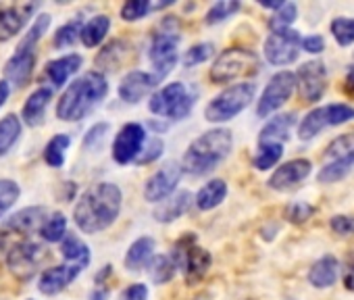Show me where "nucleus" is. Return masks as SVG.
Here are the masks:
<instances>
[{
    "mask_svg": "<svg viewBox=\"0 0 354 300\" xmlns=\"http://www.w3.org/2000/svg\"><path fill=\"white\" fill-rule=\"evenodd\" d=\"M123 194L115 184L100 182L82 194L73 209L75 225L84 234H98L115 223L121 211Z\"/></svg>",
    "mask_w": 354,
    "mask_h": 300,
    "instance_id": "f257e3e1",
    "label": "nucleus"
},
{
    "mask_svg": "<svg viewBox=\"0 0 354 300\" xmlns=\"http://www.w3.org/2000/svg\"><path fill=\"white\" fill-rule=\"evenodd\" d=\"M232 144H234V135L225 127L205 131L184 153V159H182L184 171H190L194 176H205L213 171L219 163H223L230 157Z\"/></svg>",
    "mask_w": 354,
    "mask_h": 300,
    "instance_id": "f03ea898",
    "label": "nucleus"
},
{
    "mask_svg": "<svg viewBox=\"0 0 354 300\" xmlns=\"http://www.w3.org/2000/svg\"><path fill=\"white\" fill-rule=\"evenodd\" d=\"M109 92L106 77L98 71H90L77 77L61 96L57 104V115L63 121H80L84 119L96 104L104 100Z\"/></svg>",
    "mask_w": 354,
    "mask_h": 300,
    "instance_id": "7ed1b4c3",
    "label": "nucleus"
},
{
    "mask_svg": "<svg viewBox=\"0 0 354 300\" xmlns=\"http://www.w3.org/2000/svg\"><path fill=\"white\" fill-rule=\"evenodd\" d=\"M177 44H180V26H177V19L167 17L156 30V34L152 36V44H150V61H152L156 84L162 82L175 67Z\"/></svg>",
    "mask_w": 354,
    "mask_h": 300,
    "instance_id": "20e7f679",
    "label": "nucleus"
},
{
    "mask_svg": "<svg viewBox=\"0 0 354 300\" xmlns=\"http://www.w3.org/2000/svg\"><path fill=\"white\" fill-rule=\"evenodd\" d=\"M171 259H173V263L177 267L184 271L186 281L190 285H196L198 281H203L205 275L211 269V263H213L211 252L205 250V248H201L196 244V236L192 232L186 234V236H182L180 240L175 242L173 252H171Z\"/></svg>",
    "mask_w": 354,
    "mask_h": 300,
    "instance_id": "39448f33",
    "label": "nucleus"
},
{
    "mask_svg": "<svg viewBox=\"0 0 354 300\" xmlns=\"http://www.w3.org/2000/svg\"><path fill=\"white\" fill-rule=\"evenodd\" d=\"M192 106H194V94L182 82L167 84L165 88L154 92L148 102L150 113H154L158 117L173 119V121L184 119L192 111Z\"/></svg>",
    "mask_w": 354,
    "mask_h": 300,
    "instance_id": "423d86ee",
    "label": "nucleus"
},
{
    "mask_svg": "<svg viewBox=\"0 0 354 300\" xmlns=\"http://www.w3.org/2000/svg\"><path fill=\"white\" fill-rule=\"evenodd\" d=\"M257 69H259V59L252 50L227 48L217 57L209 75L215 84H230L240 77L257 73Z\"/></svg>",
    "mask_w": 354,
    "mask_h": 300,
    "instance_id": "0eeeda50",
    "label": "nucleus"
},
{
    "mask_svg": "<svg viewBox=\"0 0 354 300\" xmlns=\"http://www.w3.org/2000/svg\"><path fill=\"white\" fill-rule=\"evenodd\" d=\"M254 92H257L254 84H236V86H230L227 90H223L219 96H215L209 102V106L205 111V117L211 123L230 121L236 115H240L254 100Z\"/></svg>",
    "mask_w": 354,
    "mask_h": 300,
    "instance_id": "6e6552de",
    "label": "nucleus"
},
{
    "mask_svg": "<svg viewBox=\"0 0 354 300\" xmlns=\"http://www.w3.org/2000/svg\"><path fill=\"white\" fill-rule=\"evenodd\" d=\"M352 119H354L352 106H348V104H325V106L310 111L302 119V123L298 127V135H300V140H313L325 127L342 125V123H348Z\"/></svg>",
    "mask_w": 354,
    "mask_h": 300,
    "instance_id": "1a4fd4ad",
    "label": "nucleus"
},
{
    "mask_svg": "<svg viewBox=\"0 0 354 300\" xmlns=\"http://www.w3.org/2000/svg\"><path fill=\"white\" fill-rule=\"evenodd\" d=\"M44 259H46L44 246L24 240V242H17L9 248L7 265H9V271L15 275V279L30 281L36 275V271L40 269Z\"/></svg>",
    "mask_w": 354,
    "mask_h": 300,
    "instance_id": "9d476101",
    "label": "nucleus"
},
{
    "mask_svg": "<svg viewBox=\"0 0 354 300\" xmlns=\"http://www.w3.org/2000/svg\"><path fill=\"white\" fill-rule=\"evenodd\" d=\"M296 84H298V79H296V75L292 71H279V73H275L269 79V84H267L261 100H259V106H257L259 117H269L271 113H275L277 109H281L290 100V96L294 94Z\"/></svg>",
    "mask_w": 354,
    "mask_h": 300,
    "instance_id": "9b49d317",
    "label": "nucleus"
},
{
    "mask_svg": "<svg viewBox=\"0 0 354 300\" xmlns=\"http://www.w3.org/2000/svg\"><path fill=\"white\" fill-rule=\"evenodd\" d=\"M302 38L294 30L271 32L265 42V57L271 65H290L298 59Z\"/></svg>",
    "mask_w": 354,
    "mask_h": 300,
    "instance_id": "f8f14e48",
    "label": "nucleus"
},
{
    "mask_svg": "<svg viewBox=\"0 0 354 300\" xmlns=\"http://www.w3.org/2000/svg\"><path fill=\"white\" fill-rule=\"evenodd\" d=\"M144 142H146V131L140 123L123 125L113 142V159L119 165H127V163L136 161L142 153Z\"/></svg>",
    "mask_w": 354,
    "mask_h": 300,
    "instance_id": "ddd939ff",
    "label": "nucleus"
},
{
    "mask_svg": "<svg viewBox=\"0 0 354 300\" xmlns=\"http://www.w3.org/2000/svg\"><path fill=\"white\" fill-rule=\"evenodd\" d=\"M298 86L304 102H319L327 90V69L321 61H308L298 69Z\"/></svg>",
    "mask_w": 354,
    "mask_h": 300,
    "instance_id": "4468645a",
    "label": "nucleus"
},
{
    "mask_svg": "<svg viewBox=\"0 0 354 300\" xmlns=\"http://www.w3.org/2000/svg\"><path fill=\"white\" fill-rule=\"evenodd\" d=\"M182 176H184V167L180 163H175V161L167 163L162 169H158L146 182V188H144L146 200L148 203H160V200H165L177 188V184H180Z\"/></svg>",
    "mask_w": 354,
    "mask_h": 300,
    "instance_id": "2eb2a0df",
    "label": "nucleus"
},
{
    "mask_svg": "<svg viewBox=\"0 0 354 300\" xmlns=\"http://www.w3.org/2000/svg\"><path fill=\"white\" fill-rule=\"evenodd\" d=\"M310 169H313V165H310L308 159H294V161L283 163V165L269 178L267 184H269V188L281 192V190H288V188H292V186L304 182V180L310 176Z\"/></svg>",
    "mask_w": 354,
    "mask_h": 300,
    "instance_id": "dca6fc26",
    "label": "nucleus"
},
{
    "mask_svg": "<svg viewBox=\"0 0 354 300\" xmlns=\"http://www.w3.org/2000/svg\"><path fill=\"white\" fill-rule=\"evenodd\" d=\"M84 265L77 263H67V265H59V267H50L40 275V283L38 290L46 296L59 294L61 290H65L80 273H82Z\"/></svg>",
    "mask_w": 354,
    "mask_h": 300,
    "instance_id": "f3484780",
    "label": "nucleus"
},
{
    "mask_svg": "<svg viewBox=\"0 0 354 300\" xmlns=\"http://www.w3.org/2000/svg\"><path fill=\"white\" fill-rule=\"evenodd\" d=\"M38 9L36 3H30V5H15V7H3L0 9V42H5V40H11L13 36H17L30 15Z\"/></svg>",
    "mask_w": 354,
    "mask_h": 300,
    "instance_id": "a211bd4d",
    "label": "nucleus"
},
{
    "mask_svg": "<svg viewBox=\"0 0 354 300\" xmlns=\"http://www.w3.org/2000/svg\"><path fill=\"white\" fill-rule=\"evenodd\" d=\"M156 86V79L154 75L146 73V71H129L121 84H119V96L125 100V102H140L144 96H148L152 92V88Z\"/></svg>",
    "mask_w": 354,
    "mask_h": 300,
    "instance_id": "6ab92c4d",
    "label": "nucleus"
},
{
    "mask_svg": "<svg viewBox=\"0 0 354 300\" xmlns=\"http://www.w3.org/2000/svg\"><path fill=\"white\" fill-rule=\"evenodd\" d=\"M34 63H36V53L34 50H17L7 67H5V77L7 82H11L15 88H24L34 71Z\"/></svg>",
    "mask_w": 354,
    "mask_h": 300,
    "instance_id": "aec40b11",
    "label": "nucleus"
},
{
    "mask_svg": "<svg viewBox=\"0 0 354 300\" xmlns=\"http://www.w3.org/2000/svg\"><path fill=\"white\" fill-rule=\"evenodd\" d=\"M46 209L44 207H30V209H24L19 213H15L7 223H5V229H11L13 234H19V236H28L36 229H42L44 221H46Z\"/></svg>",
    "mask_w": 354,
    "mask_h": 300,
    "instance_id": "412c9836",
    "label": "nucleus"
},
{
    "mask_svg": "<svg viewBox=\"0 0 354 300\" xmlns=\"http://www.w3.org/2000/svg\"><path fill=\"white\" fill-rule=\"evenodd\" d=\"M296 123V115L294 113H286V115H277L273 117L259 135V146L263 144H281L283 140L290 138V131Z\"/></svg>",
    "mask_w": 354,
    "mask_h": 300,
    "instance_id": "4be33fe9",
    "label": "nucleus"
},
{
    "mask_svg": "<svg viewBox=\"0 0 354 300\" xmlns=\"http://www.w3.org/2000/svg\"><path fill=\"white\" fill-rule=\"evenodd\" d=\"M190 207H192V194L190 192H177L175 196H171L169 200H162L156 207L154 219L158 223H171L175 219H180L184 213H188Z\"/></svg>",
    "mask_w": 354,
    "mask_h": 300,
    "instance_id": "5701e85b",
    "label": "nucleus"
},
{
    "mask_svg": "<svg viewBox=\"0 0 354 300\" xmlns=\"http://www.w3.org/2000/svg\"><path fill=\"white\" fill-rule=\"evenodd\" d=\"M82 67V57L80 55H67V57H61L57 61H50L46 65V77L50 79L53 86L61 88L73 73H77V69Z\"/></svg>",
    "mask_w": 354,
    "mask_h": 300,
    "instance_id": "b1692460",
    "label": "nucleus"
},
{
    "mask_svg": "<svg viewBox=\"0 0 354 300\" xmlns=\"http://www.w3.org/2000/svg\"><path fill=\"white\" fill-rule=\"evenodd\" d=\"M53 98V90L50 88H38L36 92H32V96L28 98V102L24 104V119L28 125L36 127L44 121V113L46 106Z\"/></svg>",
    "mask_w": 354,
    "mask_h": 300,
    "instance_id": "393cba45",
    "label": "nucleus"
},
{
    "mask_svg": "<svg viewBox=\"0 0 354 300\" xmlns=\"http://www.w3.org/2000/svg\"><path fill=\"white\" fill-rule=\"evenodd\" d=\"M337 271H339L337 259L327 254V256L319 259V261L310 267V271H308V281H310L315 288H329V285L335 283Z\"/></svg>",
    "mask_w": 354,
    "mask_h": 300,
    "instance_id": "a878e982",
    "label": "nucleus"
},
{
    "mask_svg": "<svg viewBox=\"0 0 354 300\" xmlns=\"http://www.w3.org/2000/svg\"><path fill=\"white\" fill-rule=\"evenodd\" d=\"M152 252H154V240L148 238V236L138 238V240L129 246V250H127V254H125V267H127L129 271L142 269L144 265H148V263L152 261Z\"/></svg>",
    "mask_w": 354,
    "mask_h": 300,
    "instance_id": "bb28decb",
    "label": "nucleus"
},
{
    "mask_svg": "<svg viewBox=\"0 0 354 300\" xmlns=\"http://www.w3.org/2000/svg\"><path fill=\"white\" fill-rule=\"evenodd\" d=\"M227 196V184L223 180H211L209 184H205L198 194H196V205L201 211H211L215 207H219Z\"/></svg>",
    "mask_w": 354,
    "mask_h": 300,
    "instance_id": "cd10ccee",
    "label": "nucleus"
},
{
    "mask_svg": "<svg viewBox=\"0 0 354 300\" xmlns=\"http://www.w3.org/2000/svg\"><path fill=\"white\" fill-rule=\"evenodd\" d=\"M354 169V150H350L348 155L327 163L321 171H319V182L321 184H333V182H339L344 180L350 171Z\"/></svg>",
    "mask_w": 354,
    "mask_h": 300,
    "instance_id": "c85d7f7f",
    "label": "nucleus"
},
{
    "mask_svg": "<svg viewBox=\"0 0 354 300\" xmlns=\"http://www.w3.org/2000/svg\"><path fill=\"white\" fill-rule=\"evenodd\" d=\"M109 28H111V19H109L106 15H96V17H92V19L84 26V30H82V42H84L88 48L98 46V44L104 40V36L109 34Z\"/></svg>",
    "mask_w": 354,
    "mask_h": 300,
    "instance_id": "c756f323",
    "label": "nucleus"
},
{
    "mask_svg": "<svg viewBox=\"0 0 354 300\" xmlns=\"http://www.w3.org/2000/svg\"><path fill=\"white\" fill-rule=\"evenodd\" d=\"M175 269H177V265L167 254H156L148 263V273H150V277H152V281L156 285H162V283L171 281L173 275H175Z\"/></svg>",
    "mask_w": 354,
    "mask_h": 300,
    "instance_id": "7c9ffc66",
    "label": "nucleus"
},
{
    "mask_svg": "<svg viewBox=\"0 0 354 300\" xmlns=\"http://www.w3.org/2000/svg\"><path fill=\"white\" fill-rule=\"evenodd\" d=\"M19 133H21V123L17 115H7L5 119H0V157L7 155L13 148Z\"/></svg>",
    "mask_w": 354,
    "mask_h": 300,
    "instance_id": "2f4dec72",
    "label": "nucleus"
},
{
    "mask_svg": "<svg viewBox=\"0 0 354 300\" xmlns=\"http://www.w3.org/2000/svg\"><path fill=\"white\" fill-rule=\"evenodd\" d=\"M69 144H71V138L65 135V133L55 135L46 144V148H44V161L48 163V167H55V169L63 167V163H65V150L69 148Z\"/></svg>",
    "mask_w": 354,
    "mask_h": 300,
    "instance_id": "473e14b6",
    "label": "nucleus"
},
{
    "mask_svg": "<svg viewBox=\"0 0 354 300\" xmlns=\"http://www.w3.org/2000/svg\"><path fill=\"white\" fill-rule=\"evenodd\" d=\"M61 252L69 263H77L88 267L90 263V248L75 236H65L63 244H61Z\"/></svg>",
    "mask_w": 354,
    "mask_h": 300,
    "instance_id": "72a5a7b5",
    "label": "nucleus"
},
{
    "mask_svg": "<svg viewBox=\"0 0 354 300\" xmlns=\"http://www.w3.org/2000/svg\"><path fill=\"white\" fill-rule=\"evenodd\" d=\"M281 155H283V144H263L259 146V153L252 163L259 171H267L281 159Z\"/></svg>",
    "mask_w": 354,
    "mask_h": 300,
    "instance_id": "f704fd0d",
    "label": "nucleus"
},
{
    "mask_svg": "<svg viewBox=\"0 0 354 300\" xmlns=\"http://www.w3.org/2000/svg\"><path fill=\"white\" fill-rule=\"evenodd\" d=\"M65 234H67V219L63 213H53L40 229V236L46 242H61L65 240Z\"/></svg>",
    "mask_w": 354,
    "mask_h": 300,
    "instance_id": "c9c22d12",
    "label": "nucleus"
},
{
    "mask_svg": "<svg viewBox=\"0 0 354 300\" xmlns=\"http://www.w3.org/2000/svg\"><path fill=\"white\" fill-rule=\"evenodd\" d=\"M240 11V3L238 0H219V3H215L209 13H207V24L209 26H217L225 19H230L232 15H236Z\"/></svg>",
    "mask_w": 354,
    "mask_h": 300,
    "instance_id": "e433bc0d",
    "label": "nucleus"
},
{
    "mask_svg": "<svg viewBox=\"0 0 354 300\" xmlns=\"http://www.w3.org/2000/svg\"><path fill=\"white\" fill-rule=\"evenodd\" d=\"M298 17V9L294 3H286L279 11H275V15L269 19V28L271 32H281V30H290V26L296 21Z\"/></svg>",
    "mask_w": 354,
    "mask_h": 300,
    "instance_id": "4c0bfd02",
    "label": "nucleus"
},
{
    "mask_svg": "<svg viewBox=\"0 0 354 300\" xmlns=\"http://www.w3.org/2000/svg\"><path fill=\"white\" fill-rule=\"evenodd\" d=\"M48 26H50V15H38V19L34 21V26L30 28V32H28V36L21 40V44L17 46V50H34V46H36V42L42 38V34L48 30Z\"/></svg>",
    "mask_w": 354,
    "mask_h": 300,
    "instance_id": "58836bf2",
    "label": "nucleus"
},
{
    "mask_svg": "<svg viewBox=\"0 0 354 300\" xmlns=\"http://www.w3.org/2000/svg\"><path fill=\"white\" fill-rule=\"evenodd\" d=\"M331 34L339 46H350L354 42V19H344V17L333 19Z\"/></svg>",
    "mask_w": 354,
    "mask_h": 300,
    "instance_id": "ea45409f",
    "label": "nucleus"
},
{
    "mask_svg": "<svg viewBox=\"0 0 354 300\" xmlns=\"http://www.w3.org/2000/svg\"><path fill=\"white\" fill-rule=\"evenodd\" d=\"M82 21H71L67 26H63L57 36H55V46L57 48H65V46H73L77 42V38H82Z\"/></svg>",
    "mask_w": 354,
    "mask_h": 300,
    "instance_id": "a19ab883",
    "label": "nucleus"
},
{
    "mask_svg": "<svg viewBox=\"0 0 354 300\" xmlns=\"http://www.w3.org/2000/svg\"><path fill=\"white\" fill-rule=\"evenodd\" d=\"M150 11H152V3H148V0H127L121 7V17L125 21H138L146 17Z\"/></svg>",
    "mask_w": 354,
    "mask_h": 300,
    "instance_id": "79ce46f5",
    "label": "nucleus"
},
{
    "mask_svg": "<svg viewBox=\"0 0 354 300\" xmlns=\"http://www.w3.org/2000/svg\"><path fill=\"white\" fill-rule=\"evenodd\" d=\"M215 53V46L211 42H203V44H194L192 48L186 50V57H184V65L186 67H194V65H201L205 61H209Z\"/></svg>",
    "mask_w": 354,
    "mask_h": 300,
    "instance_id": "37998d69",
    "label": "nucleus"
},
{
    "mask_svg": "<svg viewBox=\"0 0 354 300\" xmlns=\"http://www.w3.org/2000/svg\"><path fill=\"white\" fill-rule=\"evenodd\" d=\"M19 198V186L11 180H0V217H3Z\"/></svg>",
    "mask_w": 354,
    "mask_h": 300,
    "instance_id": "c03bdc74",
    "label": "nucleus"
},
{
    "mask_svg": "<svg viewBox=\"0 0 354 300\" xmlns=\"http://www.w3.org/2000/svg\"><path fill=\"white\" fill-rule=\"evenodd\" d=\"M162 148H165V144H162V140H160V138H150V140L146 142V146L142 148L140 157L136 159V161H138V165L154 163V161L162 155Z\"/></svg>",
    "mask_w": 354,
    "mask_h": 300,
    "instance_id": "a18cd8bd",
    "label": "nucleus"
},
{
    "mask_svg": "<svg viewBox=\"0 0 354 300\" xmlns=\"http://www.w3.org/2000/svg\"><path fill=\"white\" fill-rule=\"evenodd\" d=\"M313 213H315V207H310L308 203H292L286 209V219L290 223H304L308 217H313Z\"/></svg>",
    "mask_w": 354,
    "mask_h": 300,
    "instance_id": "49530a36",
    "label": "nucleus"
},
{
    "mask_svg": "<svg viewBox=\"0 0 354 300\" xmlns=\"http://www.w3.org/2000/svg\"><path fill=\"white\" fill-rule=\"evenodd\" d=\"M350 150H354V138L352 135H342L337 138L329 148H327V153H325V159H331V157H344L348 155Z\"/></svg>",
    "mask_w": 354,
    "mask_h": 300,
    "instance_id": "de8ad7c7",
    "label": "nucleus"
},
{
    "mask_svg": "<svg viewBox=\"0 0 354 300\" xmlns=\"http://www.w3.org/2000/svg\"><path fill=\"white\" fill-rule=\"evenodd\" d=\"M106 131H109V123H96V125L86 133L84 146H86V148H98V146L104 142Z\"/></svg>",
    "mask_w": 354,
    "mask_h": 300,
    "instance_id": "09e8293b",
    "label": "nucleus"
},
{
    "mask_svg": "<svg viewBox=\"0 0 354 300\" xmlns=\"http://www.w3.org/2000/svg\"><path fill=\"white\" fill-rule=\"evenodd\" d=\"M329 225H331V229H333L335 234H339V236H350V234H354V217H350V215H335V217H331Z\"/></svg>",
    "mask_w": 354,
    "mask_h": 300,
    "instance_id": "8fccbe9b",
    "label": "nucleus"
},
{
    "mask_svg": "<svg viewBox=\"0 0 354 300\" xmlns=\"http://www.w3.org/2000/svg\"><path fill=\"white\" fill-rule=\"evenodd\" d=\"M119 300H148V288L144 283H131L127 290H123Z\"/></svg>",
    "mask_w": 354,
    "mask_h": 300,
    "instance_id": "3c124183",
    "label": "nucleus"
},
{
    "mask_svg": "<svg viewBox=\"0 0 354 300\" xmlns=\"http://www.w3.org/2000/svg\"><path fill=\"white\" fill-rule=\"evenodd\" d=\"M325 48V40L321 36H308V38H302V50L304 53H310V55H319L323 53Z\"/></svg>",
    "mask_w": 354,
    "mask_h": 300,
    "instance_id": "603ef678",
    "label": "nucleus"
},
{
    "mask_svg": "<svg viewBox=\"0 0 354 300\" xmlns=\"http://www.w3.org/2000/svg\"><path fill=\"white\" fill-rule=\"evenodd\" d=\"M344 285H346V290L354 292V263H350V267L346 269V275H344Z\"/></svg>",
    "mask_w": 354,
    "mask_h": 300,
    "instance_id": "864d4df0",
    "label": "nucleus"
},
{
    "mask_svg": "<svg viewBox=\"0 0 354 300\" xmlns=\"http://www.w3.org/2000/svg\"><path fill=\"white\" fill-rule=\"evenodd\" d=\"M9 94H11V84L9 82H0V106L7 102Z\"/></svg>",
    "mask_w": 354,
    "mask_h": 300,
    "instance_id": "5fc2aeb1",
    "label": "nucleus"
},
{
    "mask_svg": "<svg viewBox=\"0 0 354 300\" xmlns=\"http://www.w3.org/2000/svg\"><path fill=\"white\" fill-rule=\"evenodd\" d=\"M106 296H109V288H102V285H96V290L90 294L92 300H106Z\"/></svg>",
    "mask_w": 354,
    "mask_h": 300,
    "instance_id": "6e6d98bb",
    "label": "nucleus"
},
{
    "mask_svg": "<svg viewBox=\"0 0 354 300\" xmlns=\"http://www.w3.org/2000/svg\"><path fill=\"white\" fill-rule=\"evenodd\" d=\"M283 5H286V3H281V0H261V7H265V9H275V11H279Z\"/></svg>",
    "mask_w": 354,
    "mask_h": 300,
    "instance_id": "4d7b16f0",
    "label": "nucleus"
},
{
    "mask_svg": "<svg viewBox=\"0 0 354 300\" xmlns=\"http://www.w3.org/2000/svg\"><path fill=\"white\" fill-rule=\"evenodd\" d=\"M11 248V244H9V234L3 229V232H0V254H3L5 250H9Z\"/></svg>",
    "mask_w": 354,
    "mask_h": 300,
    "instance_id": "13d9d810",
    "label": "nucleus"
},
{
    "mask_svg": "<svg viewBox=\"0 0 354 300\" xmlns=\"http://www.w3.org/2000/svg\"><path fill=\"white\" fill-rule=\"evenodd\" d=\"M0 9H3V5H0Z\"/></svg>",
    "mask_w": 354,
    "mask_h": 300,
    "instance_id": "bf43d9fd",
    "label": "nucleus"
}]
</instances>
